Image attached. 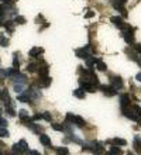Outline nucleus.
I'll return each instance as SVG.
<instances>
[{
  "instance_id": "1",
  "label": "nucleus",
  "mask_w": 141,
  "mask_h": 155,
  "mask_svg": "<svg viewBox=\"0 0 141 155\" xmlns=\"http://www.w3.org/2000/svg\"><path fill=\"white\" fill-rule=\"evenodd\" d=\"M121 35H123L124 41H126L129 45H134V44H135V38H134V28H133L131 25L126 24V25H124V28L121 30Z\"/></svg>"
},
{
  "instance_id": "2",
  "label": "nucleus",
  "mask_w": 141,
  "mask_h": 155,
  "mask_svg": "<svg viewBox=\"0 0 141 155\" xmlns=\"http://www.w3.org/2000/svg\"><path fill=\"white\" fill-rule=\"evenodd\" d=\"M100 90L103 92V95H106V96H109V97L117 95V89L113 88L111 85H100Z\"/></svg>"
},
{
  "instance_id": "3",
  "label": "nucleus",
  "mask_w": 141,
  "mask_h": 155,
  "mask_svg": "<svg viewBox=\"0 0 141 155\" xmlns=\"http://www.w3.org/2000/svg\"><path fill=\"white\" fill-rule=\"evenodd\" d=\"M89 48H90V44H87L86 47H82V48H78L75 51V54L78 58H82V59H87L90 54H89Z\"/></svg>"
},
{
  "instance_id": "4",
  "label": "nucleus",
  "mask_w": 141,
  "mask_h": 155,
  "mask_svg": "<svg viewBox=\"0 0 141 155\" xmlns=\"http://www.w3.org/2000/svg\"><path fill=\"white\" fill-rule=\"evenodd\" d=\"M130 99H131V96L129 95V93H123V95H120V107H121V110L130 107V102H131Z\"/></svg>"
},
{
  "instance_id": "5",
  "label": "nucleus",
  "mask_w": 141,
  "mask_h": 155,
  "mask_svg": "<svg viewBox=\"0 0 141 155\" xmlns=\"http://www.w3.org/2000/svg\"><path fill=\"white\" fill-rule=\"evenodd\" d=\"M121 113H123V116H124V117L130 119V120H133V121H138V120H141V119H138V117H137V114L133 111V109H131V107H127V109L121 110Z\"/></svg>"
},
{
  "instance_id": "6",
  "label": "nucleus",
  "mask_w": 141,
  "mask_h": 155,
  "mask_svg": "<svg viewBox=\"0 0 141 155\" xmlns=\"http://www.w3.org/2000/svg\"><path fill=\"white\" fill-rule=\"evenodd\" d=\"M110 85L113 86V88L116 89H121L124 86V82H123V79L120 76H116V75H113V76L110 78Z\"/></svg>"
},
{
  "instance_id": "7",
  "label": "nucleus",
  "mask_w": 141,
  "mask_h": 155,
  "mask_svg": "<svg viewBox=\"0 0 141 155\" xmlns=\"http://www.w3.org/2000/svg\"><path fill=\"white\" fill-rule=\"evenodd\" d=\"M111 4H113V7H114L116 10L121 13V16H123V17H127V10H126L124 4H121V3H119L117 0H111Z\"/></svg>"
},
{
  "instance_id": "8",
  "label": "nucleus",
  "mask_w": 141,
  "mask_h": 155,
  "mask_svg": "<svg viewBox=\"0 0 141 155\" xmlns=\"http://www.w3.org/2000/svg\"><path fill=\"white\" fill-rule=\"evenodd\" d=\"M110 21L113 23V24H114L117 28H120V30H123V28H124V25L127 24V23H124V20H123L121 17H119V16H116V17H111V19H110Z\"/></svg>"
},
{
  "instance_id": "9",
  "label": "nucleus",
  "mask_w": 141,
  "mask_h": 155,
  "mask_svg": "<svg viewBox=\"0 0 141 155\" xmlns=\"http://www.w3.org/2000/svg\"><path fill=\"white\" fill-rule=\"evenodd\" d=\"M106 144H113V145H117V147H124V145H127V141L123 140V138L116 137V138H113V140H107Z\"/></svg>"
},
{
  "instance_id": "10",
  "label": "nucleus",
  "mask_w": 141,
  "mask_h": 155,
  "mask_svg": "<svg viewBox=\"0 0 141 155\" xmlns=\"http://www.w3.org/2000/svg\"><path fill=\"white\" fill-rule=\"evenodd\" d=\"M41 54H44V48H40V47H34L28 52V55L31 56V58H40Z\"/></svg>"
},
{
  "instance_id": "11",
  "label": "nucleus",
  "mask_w": 141,
  "mask_h": 155,
  "mask_svg": "<svg viewBox=\"0 0 141 155\" xmlns=\"http://www.w3.org/2000/svg\"><path fill=\"white\" fill-rule=\"evenodd\" d=\"M0 99L4 102V104L6 106H9V104H11L10 103V96H9V92H7V89H1L0 90Z\"/></svg>"
},
{
  "instance_id": "12",
  "label": "nucleus",
  "mask_w": 141,
  "mask_h": 155,
  "mask_svg": "<svg viewBox=\"0 0 141 155\" xmlns=\"http://www.w3.org/2000/svg\"><path fill=\"white\" fill-rule=\"evenodd\" d=\"M40 143H41L44 147H52L51 138H50L47 134H40Z\"/></svg>"
},
{
  "instance_id": "13",
  "label": "nucleus",
  "mask_w": 141,
  "mask_h": 155,
  "mask_svg": "<svg viewBox=\"0 0 141 155\" xmlns=\"http://www.w3.org/2000/svg\"><path fill=\"white\" fill-rule=\"evenodd\" d=\"M13 82H14V83H24V85H25L27 78H25V75H23V73H17L16 76L13 78Z\"/></svg>"
},
{
  "instance_id": "14",
  "label": "nucleus",
  "mask_w": 141,
  "mask_h": 155,
  "mask_svg": "<svg viewBox=\"0 0 141 155\" xmlns=\"http://www.w3.org/2000/svg\"><path fill=\"white\" fill-rule=\"evenodd\" d=\"M76 127H80V128H83L85 126H86V121H85V119L83 117H80V116H75V121H74Z\"/></svg>"
},
{
  "instance_id": "15",
  "label": "nucleus",
  "mask_w": 141,
  "mask_h": 155,
  "mask_svg": "<svg viewBox=\"0 0 141 155\" xmlns=\"http://www.w3.org/2000/svg\"><path fill=\"white\" fill-rule=\"evenodd\" d=\"M51 82H52L51 76H45V78H43V79H40V80H38L40 86H43V88H48V86L51 85Z\"/></svg>"
},
{
  "instance_id": "16",
  "label": "nucleus",
  "mask_w": 141,
  "mask_h": 155,
  "mask_svg": "<svg viewBox=\"0 0 141 155\" xmlns=\"http://www.w3.org/2000/svg\"><path fill=\"white\" fill-rule=\"evenodd\" d=\"M74 96L78 97V99H85V96H86V92L83 90L82 88H78L74 90Z\"/></svg>"
},
{
  "instance_id": "17",
  "label": "nucleus",
  "mask_w": 141,
  "mask_h": 155,
  "mask_svg": "<svg viewBox=\"0 0 141 155\" xmlns=\"http://www.w3.org/2000/svg\"><path fill=\"white\" fill-rule=\"evenodd\" d=\"M133 145H134V150H135L137 152H141V137L140 135H135V137H134Z\"/></svg>"
},
{
  "instance_id": "18",
  "label": "nucleus",
  "mask_w": 141,
  "mask_h": 155,
  "mask_svg": "<svg viewBox=\"0 0 141 155\" xmlns=\"http://www.w3.org/2000/svg\"><path fill=\"white\" fill-rule=\"evenodd\" d=\"M96 68H98L99 71H102V72H105L106 69H107V65L100 59V58H96Z\"/></svg>"
},
{
  "instance_id": "19",
  "label": "nucleus",
  "mask_w": 141,
  "mask_h": 155,
  "mask_svg": "<svg viewBox=\"0 0 141 155\" xmlns=\"http://www.w3.org/2000/svg\"><path fill=\"white\" fill-rule=\"evenodd\" d=\"M24 86H25L24 83H14V85H13V89H14V92H16V93L21 95L23 92H24Z\"/></svg>"
},
{
  "instance_id": "20",
  "label": "nucleus",
  "mask_w": 141,
  "mask_h": 155,
  "mask_svg": "<svg viewBox=\"0 0 141 155\" xmlns=\"http://www.w3.org/2000/svg\"><path fill=\"white\" fill-rule=\"evenodd\" d=\"M55 152L56 155H69V150L66 147H58V148H55Z\"/></svg>"
},
{
  "instance_id": "21",
  "label": "nucleus",
  "mask_w": 141,
  "mask_h": 155,
  "mask_svg": "<svg viewBox=\"0 0 141 155\" xmlns=\"http://www.w3.org/2000/svg\"><path fill=\"white\" fill-rule=\"evenodd\" d=\"M19 73V69H14V68H10V69H6V75L9 78H14Z\"/></svg>"
},
{
  "instance_id": "22",
  "label": "nucleus",
  "mask_w": 141,
  "mask_h": 155,
  "mask_svg": "<svg viewBox=\"0 0 141 155\" xmlns=\"http://www.w3.org/2000/svg\"><path fill=\"white\" fill-rule=\"evenodd\" d=\"M20 147H21V151L23 152H28V144H27V141L25 140H20Z\"/></svg>"
},
{
  "instance_id": "23",
  "label": "nucleus",
  "mask_w": 141,
  "mask_h": 155,
  "mask_svg": "<svg viewBox=\"0 0 141 155\" xmlns=\"http://www.w3.org/2000/svg\"><path fill=\"white\" fill-rule=\"evenodd\" d=\"M131 109H133V111L137 114V117L141 119V107L140 106H138V104H133V106H131Z\"/></svg>"
},
{
  "instance_id": "24",
  "label": "nucleus",
  "mask_w": 141,
  "mask_h": 155,
  "mask_svg": "<svg viewBox=\"0 0 141 155\" xmlns=\"http://www.w3.org/2000/svg\"><path fill=\"white\" fill-rule=\"evenodd\" d=\"M65 121L69 123V124H74V121H75V114H72V113H68L65 116Z\"/></svg>"
},
{
  "instance_id": "25",
  "label": "nucleus",
  "mask_w": 141,
  "mask_h": 155,
  "mask_svg": "<svg viewBox=\"0 0 141 155\" xmlns=\"http://www.w3.org/2000/svg\"><path fill=\"white\" fill-rule=\"evenodd\" d=\"M110 152H113V154H116V155H121V148L117 147V145H111L110 147Z\"/></svg>"
},
{
  "instance_id": "26",
  "label": "nucleus",
  "mask_w": 141,
  "mask_h": 155,
  "mask_svg": "<svg viewBox=\"0 0 141 155\" xmlns=\"http://www.w3.org/2000/svg\"><path fill=\"white\" fill-rule=\"evenodd\" d=\"M0 45L1 47H7L9 45V38H6L4 34H0Z\"/></svg>"
},
{
  "instance_id": "27",
  "label": "nucleus",
  "mask_w": 141,
  "mask_h": 155,
  "mask_svg": "<svg viewBox=\"0 0 141 155\" xmlns=\"http://www.w3.org/2000/svg\"><path fill=\"white\" fill-rule=\"evenodd\" d=\"M51 127H52V130H55V131H64V126H62V124L52 123V124H51Z\"/></svg>"
},
{
  "instance_id": "28",
  "label": "nucleus",
  "mask_w": 141,
  "mask_h": 155,
  "mask_svg": "<svg viewBox=\"0 0 141 155\" xmlns=\"http://www.w3.org/2000/svg\"><path fill=\"white\" fill-rule=\"evenodd\" d=\"M38 71V68L35 64H28L27 65V72H30V73H33V72H37Z\"/></svg>"
},
{
  "instance_id": "29",
  "label": "nucleus",
  "mask_w": 141,
  "mask_h": 155,
  "mask_svg": "<svg viewBox=\"0 0 141 155\" xmlns=\"http://www.w3.org/2000/svg\"><path fill=\"white\" fill-rule=\"evenodd\" d=\"M13 24H14V21H11V20L4 23V27H6V30H7L9 33H13Z\"/></svg>"
},
{
  "instance_id": "30",
  "label": "nucleus",
  "mask_w": 141,
  "mask_h": 155,
  "mask_svg": "<svg viewBox=\"0 0 141 155\" xmlns=\"http://www.w3.org/2000/svg\"><path fill=\"white\" fill-rule=\"evenodd\" d=\"M43 119L45 120V121H52V116H51V113L50 111H44L43 113Z\"/></svg>"
},
{
  "instance_id": "31",
  "label": "nucleus",
  "mask_w": 141,
  "mask_h": 155,
  "mask_svg": "<svg viewBox=\"0 0 141 155\" xmlns=\"http://www.w3.org/2000/svg\"><path fill=\"white\" fill-rule=\"evenodd\" d=\"M11 150H13V152H16V154H20L21 155V147H20V144H19V143H17V144H14L13 145V148H11Z\"/></svg>"
},
{
  "instance_id": "32",
  "label": "nucleus",
  "mask_w": 141,
  "mask_h": 155,
  "mask_svg": "<svg viewBox=\"0 0 141 155\" xmlns=\"http://www.w3.org/2000/svg\"><path fill=\"white\" fill-rule=\"evenodd\" d=\"M13 68H14V69H19V68H20V62H19L17 54H14V58H13Z\"/></svg>"
},
{
  "instance_id": "33",
  "label": "nucleus",
  "mask_w": 141,
  "mask_h": 155,
  "mask_svg": "<svg viewBox=\"0 0 141 155\" xmlns=\"http://www.w3.org/2000/svg\"><path fill=\"white\" fill-rule=\"evenodd\" d=\"M13 21L16 23V24H24V23H25V19H24V17H21V16H16Z\"/></svg>"
},
{
  "instance_id": "34",
  "label": "nucleus",
  "mask_w": 141,
  "mask_h": 155,
  "mask_svg": "<svg viewBox=\"0 0 141 155\" xmlns=\"http://www.w3.org/2000/svg\"><path fill=\"white\" fill-rule=\"evenodd\" d=\"M19 117H20V120L27 119V117H28V111H27V110H20V111H19Z\"/></svg>"
},
{
  "instance_id": "35",
  "label": "nucleus",
  "mask_w": 141,
  "mask_h": 155,
  "mask_svg": "<svg viewBox=\"0 0 141 155\" xmlns=\"http://www.w3.org/2000/svg\"><path fill=\"white\" fill-rule=\"evenodd\" d=\"M6 111H7V114H9V116H14V114H16V113H14V109L11 107V104L6 106Z\"/></svg>"
},
{
  "instance_id": "36",
  "label": "nucleus",
  "mask_w": 141,
  "mask_h": 155,
  "mask_svg": "<svg viewBox=\"0 0 141 155\" xmlns=\"http://www.w3.org/2000/svg\"><path fill=\"white\" fill-rule=\"evenodd\" d=\"M0 137H9L7 128H0Z\"/></svg>"
},
{
  "instance_id": "37",
  "label": "nucleus",
  "mask_w": 141,
  "mask_h": 155,
  "mask_svg": "<svg viewBox=\"0 0 141 155\" xmlns=\"http://www.w3.org/2000/svg\"><path fill=\"white\" fill-rule=\"evenodd\" d=\"M6 126H7V120L0 117V128H6Z\"/></svg>"
},
{
  "instance_id": "38",
  "label": "nucleus",
  "mask_w": 141,
  "mask_h": 155,
  "mask_svg": "<svg viewBox=\"0 0 141 155\" xmlns=\"http://www.w3.org/2000/svg\"><path fill=\"white\" fill-rule=\"evenodd\" d=\"M6 76H7V75H6V69H1V68H0V80H3Z\"/></svg>"
},
{
  "instance_id": "39",
  "label": "nucleus",
  "mask_w": 141,
  "mask_h": 155,
  "mask_svg": "<svg viewBox=\"0 0 141 155\" xmlns=\"http://www.w3.org/2000/svg\"><path fill=\"white\" fill-rule=\"evenodd\" d=\"M41 119H43V114H38V113H37V114H34V116H33V120H34V121H37V120H41Z\"/></svg>"
},
{
  "instance_id": "40",
  "label": "nucleus",
  "mask_w": 141,
  "mask_h": 155,
  "mask_svg": "<svg viewBox=\"0 0 141 155\" xmlns=\"http://www.w3.org/2000/svg\"><path fill=\"white\" fill-rule=\"evenodd\" d=\"M93 16H95V11H87L86 14H85L86 19H90V17H93Z\"/></svg>"
},
{
  "instance_id": "41",
  "label": "nucleus",
  "mask_w": 141,
  "mask_h": 155,
  "mask_svg": "<svg viewBox=\"0 0 141 155\" xmlns=\"http://www.w3.org/2000/svg\"><path fill=\"white\" fill-rule=\"evenodd\" d=\"M135 79H137L138 82H141V72H140V73H137V76H135Z\"/></svg>"
},
{
  "instance_id": "42",
  "label": "nucleus",
  "mask_w": 141,
  "mask_h": 155,
  "mask_svg": "<svg viewBox=\"0 0 141 155\" xmlns=\"http://www.w3.org/2000/svg\"><path fill=\"white\" fill-rule=\"evenodd\" d=\"M30 154H31V155H41V154H40V152H38V151H31Z\"/></svg>"
},
{
  "instance_id": "43",
  "label": "nucleus",
  "mask_w": 141,
  "mask_h": 155,
  "mask_svg": "<svg viewBox=\"0 0 141 155\" xmlns=\"http://www.w3.org/2000/svg\"><path fill=\"white\" fill-rule=\"evenodd\" d=\"M117 1H119V3H121V4H126V3H127V0H117Z\"/></svg>"
},
{
  "instance_id": "44",
  "label": "nucleus",
  "mask_w": 141,
  "mask_h": 155,
  "mask_svg": "<svg viewBox=\"0 0 141 155\" xmlns=\"http://www.w3.org/2000/svg\"><path fill=\"white\" fill-rule=\"evenodd\" d=\"M1 20H3V17H0V25H4V23H1Z\"/></svg>"
},
{
  "instance_id": "45",
  "label": "nucleus",
  "mask_w": 141,
  "mask_h": 155,
  "mask_svg": "<svg viewBox=\"0 0 141 155\" xmlns=\"http://www.w3.org/2000/svg\"><path fill=\"white\" fill-rule=\"evenodd\" d=\"M105 155H116V154H113V152H110V151H109L107 154H105Z\"/></svg>"
},
{
  "instance_id": "46",
  "label": "nucleus",
  "mask_w": 141,
  "mask_h": 155,
  "mask_svg": "<svg viewBox=\"0 0 141 155\" xmlns=\"http://www.w3.org/2000/svg\"><path fill=\"white\" fill-rule=\"evenodd\" d=\"M137 123H138V126H140V127H141V120H138V121H137Z\"/></svg>"
},
{
  "instance_id": "47",
  "label": "nucleus",
  "mask_w": 141,
  "mask_h": 155,
  "mask_svg": "<svg viewBox=\"0 0 141 155\" xmlns=\"http://www.w3.org/2000/svg\"><path fill=\"white\" fill-rule=\"evenodd\" d=\"M126 155H134V154H133V152H127V154H126Z\"/></svg>"
},
{
  "instance_id": "48",
  "label": "nucleus",
  "mask_w": 141,
  "mask_h": 155,
  "mask_svg": "<svg viewBox=\"0 0 141 155\" xmlns=\"http://www.w3.org/2000/svg\"><path fill=\"white\" fill-rule=\"evenodd\" d=\"M0 116H1V109H0Z\"/></svg>"
},
{
  "instance_id": "49",
  "label": "nucleus",
  "mask_w": 141,
  "mask_h": 155,
  "mask_svg": "<svg viewBox=\"0 0 141 155\" xmlns=\"http://www.w3.org/2000/svg\"><path fill=\"white\" fill-rule=\"evenodd\" d=\"M0 1H4V0H0Z\"/></svg>"
},
{
  "instance_id": "50",
  "label": "nucleus",
  "mask_w": 141,
  "mask_h": 155,
  "mask_svg": "<svg viewBox=\"0 0 141 155\" xmlns=\"http://www.w3.org/2000/svg\"><path fill=\"white\" fill-rule=\"evenodd\" d=\"M0 155H1V152H0Z\"/></svg>"
}]
</instances>
